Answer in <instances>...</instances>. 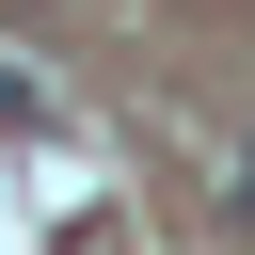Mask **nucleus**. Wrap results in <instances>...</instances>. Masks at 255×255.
Instances as JSON below:
<instances>
[{
  "instance_id": "obj_1",
  "label": "nucleus",
  "mask_w": 255,
  "mask_h": 255,
  "mask_svg": "<svg viewBox=\"0 0 255 255\" xmlns=\"http://www.w3.org/2000/svg\"><path fill=\"white\" fill-rule=\"evenodd\" d=\"M0 128H16V143H32V128H48V80H32V64H16V48H0Z\"/></svg>"
}]
</instances>
